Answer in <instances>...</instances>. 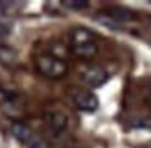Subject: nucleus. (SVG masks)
I'll return each instance as SVG.
<instances>
[{
  "mask_svg": "<svg viewBox=\"0 0 151 148\" xmlns=\"http://www.w3.org/2000/svg\"><path fill=\"white\" fill-rule=\"evenodd\" d=\"M0 61L2 63H13L15 61V52L7 46H0Z\"/></svg>",
  "mask_w": 151,
  "mask_h": 148,
  "instance_id": "nucleus-10",
  "label": "nucleus"
},
{
  "mask_svg": "<svg viewBox=\"0 0 151 148\" xmlns=\"http://www.w3.org/2000/svg\"><path fill=\"white\" fill-rule=\"evenodd\" d=\"M7 33H9V28H7L6 24H2V22H0V37H6Z\"/></svg>",
  "mask_w": 151,
  "mask_h": 148,
  "instance_id": "nucleus-11",
  "label": "nucleus"
},
{
  "mask_svg": "<svg viewBox=\"0 0 151 148\" xmlns=\"http://www.w3.org/2000/svg\"><path fill=\"white\" fill-rule=\"evenodd\" d=\"M81 80L87 87H101L109 80V72L103 67H90V69L83 70Z\"/></svg>",
  "mask_w": 151,
  "mask_h": 148,
  "instance_id": "nucleus-6",
  "label": "nucleus"
},
{
  "mask_svg": "<svg viewBox=\"0 0 151 148\" xmlns=\"http://www.w3.org/2000/svg\"><path fill=\"white\" fill-rule=\"evenodd\" d=\"M70 43H72V46L96 43V35H94L92 30H88V28H74L70 32Z\"/></svg>",
  "mask_w": 151,
  "mask_h": 148,
  "instance_id": "nucleus-7",
  "label": "nucleus"
},
{
  "mask_svg": "<svg viewBox=\"0 0 151 148\" xmlns=\"http://www.w3.org/2000/svg\"><path fill=\"white\" fill-rule=\"evenodd\" d=\"M35 69L39 70L42 76L59 80L68 72V67L61 57H57L54 54H39L35 57Z\"/></svg>",
  "mask_w": 151,
  "mask_h": 148,
  "instance_id": "nucleus-1",
  "label": "nucleus"
},
{
  "mask_svg": "<svg viewBox=\"0 0 151 148\" xmlns=\"http://www.w3.org/2000/svg\"><path fill=\"white\" fill-rule=\"evenodd\" d=\"M11 131H13L15 139H17L19 143H22L26 148H50L48 141L44 139L42 135H39L37 131H33L24 122H13Z\"/></svg>",
  "mask_w": 151,
  "mask_h": 148,
  "instance_id": "nucleus-2",
  "label": "nucleus"
},
{
  "mask_svg": "<svg viewBox=\"0 0 151 148\" xmlns=\"http://www.w3.org/2000/svg\"><path fill=\"white\" fill-rule=\"evenodd\" d=\"M70 98L74 102V106L81 109V111H96L98 106H100V100H98V96L92 93V91H87V89H72L70 93Z\"/></svg>",
  "mask_w": 151,
  "mask_h": 148,
  "instance_id": "nucleus-4",
  "label": "nucleus"
},
{
  "mask_svg": "<svg viewBox=\"0 0 151 148\" xmlns=\"http://www.w3.org/2000/svg\"><path fill=\"white\" fill-rule=\"evenodd\" d=\"M146 102H147L149 106H151V89H149V91H147V94H146Z\"/></svg>",
  "mask_w": 151,
  "mask_h": 148,
  "instance_id": "nucleus-12",
  "label": "nucleus"
},
{
  "mask_svg": "<svg viewBox=\"0 0 151 148\" xmlns=\"http://www.w3.org/2000/svg\"><path fill=\"white\" fill-rule=\"evenodd\" d=\"M72 52H74V56H78V57H81V59H90V57L96 56L98 46H96V43L78 44V46H72Z\"/></svg>",
  "mask_w": 151,
  "mask_h": 148,
  "instance_id": "nucleus-8",
  "label": "nucleus"
},
{
  "mask_svg": "<svg viewBox=\"0 0 151 148\" xmlns=\"http://www.w3.org/2000/svg\"><path fill=\"white\" fill-rule=\"evenodd\" d=\"M44 124L50 130V133H54L55 137H59L68 128V115L61 109H48L44 113Z\"/></svg>",
  "mask_w": 151,
  "mask_h": 148,
  "instance_id": "nucleus-3",
  "label": "nucleus"
},
{
  "mask_svg": "<svg viewBox=\"0 0 151 148\" xmlns=\"http://www.w3.org/2000/svg\"><path fill=\"white\" fill-rule=\"evenodd\" d=\"M98 15L103 17V19L107 17L109 20H103V22L109 24V26H118V22H125V20L133 19V11L124 7V6H109V7H105V9H101Z\"/></svg>",
  "mask_w": 151,
  "mask_h": 148,
  "instance_id": "nucleus-5",
  "label": "nucleus"
},
{
  "mask_svg": "<svg viewBox=\"0 0 151 148\" xmlns=\"http://www.w3.org/2000/svg\"><path fill=\"white\" fill-rule=\"evenodd\" d=\"M63 6L68 9H85L88 7V2L87 0H63Z\"/></svg>",
  "mask_w": 151,
  "mask_h": 148,
  "instance_id": "nucleus-9",
  "label": "nucleus"
}]
</instances>
